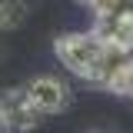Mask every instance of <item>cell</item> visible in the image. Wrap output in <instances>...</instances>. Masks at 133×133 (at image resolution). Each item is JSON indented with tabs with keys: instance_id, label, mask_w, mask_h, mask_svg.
Instances as JSON below:
<instances>
[{
	"instance_id": "6da1fadb",
	"label": "cell",
	"mask_w": 133,
	"mask_h": 133,
	"mask_svg": "<svg viewBox=\"0 0 133 133\" xmlns=\"http://www.w3.org/2000/svg\"><path fill=\"white\" fill-rule=\"evenodd\" d=\"M53 50H57V57L63 60V66H70L83 80H90V73L97 70V63L107 57L110 43H103L97 33L90 30V33H63V37H57Z\"/></svg>"
},
{
	"instance_id": "7a4b0ae2",
	"label": "cell",
	"mask_w": 133,
	"mask_h": 133,
	"mask_svg": "<svg viewBox=\"0 0 133 133\" xmlns=\"http://www.w3.org/2000/svg\"><path fill=\"white\" fill-rule=\"evenodd\" d=\"M37 120H40V110L33 107L27 87L0 93V127H7L14 133H27L37 127Z\"/></svg>"
},
{
	"instance_id": "3957f363",
	"label": "cell",
	"mask_w": 133,
	"mask_h": 133,
	"mask_svg": "<svg viewBox=\"0 0 133 133\" xmlns=\"http://www.w3.org/2000/svg\"><path fill=\"white\" fill-rule=\"evenodd\" d=\"M27 93H30L33 107L40 113H60L66 103H70V90L66 83L53 80V77H37V80L27 83Z\"/></svg>"
},
{
	"instance_id": "277c9868",
	"label": "cell",
	"mask_w": 133,
	"mask_h": 133,
	"mask_svg": "<svg viewBox=\"0 0 133 133\" xmlns=\"http://www.w3.org/2000/svg\"><path fill=\"white\" fill-rule=\"evenodd\" d=\"M30 14L27 0H0V30H17Z\"/></svg>"
},
{
	"instance_id": "5b68a950",
	"label": "cell",
	"mask_w": 133,
	"mask_h": 133,
	"mask_svg": "<svg viewBox=\"0 0 133 133\" xmlns=\"http://www.w3.org/2000/svg\"><path fill=\"white\" fill-rule=\"evenodd\" d=\"M93 133H103V130H93Z\"/></svg>"
}]
</instances>
